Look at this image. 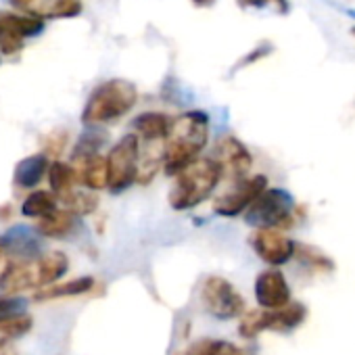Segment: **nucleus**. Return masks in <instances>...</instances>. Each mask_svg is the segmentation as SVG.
Returning a JSON list of instances; mask_svg holds the SVG:
<instances>
[{
  "label": "nucleus",
  "mask_w": 355,
  "mask_h": 355,
  "mask_svg": "<svg viewBox=\"0 0 355 355\" xmlns=\"http://www.w3.org/2000/svg\"><path fill=\"white\" fill-rule=\"evenodd\" d=\"M209 142V115L205 111H187L171 119L169 134L165 138V161L163 173L178 175L193 161Z\"/></svg>",
  "instance_id": "obj_1"
},
{
  "label": "nucleus",
  "mask_w": 355,
  "mask_h": 355,
  "mask_svg": "<svg viewBox=\"0 0 355 355\" xmlns=\"http://www.w3.org/2000/svg\"><path fill=\"white\" fill-rule=\"evenodd\" d=\"M222 180V169L214 157H199L187 169L175 175L173 189L167 197L169 207L175 211H189L205 203Z\"/></svg>",
  "instance_id": "obj_2"
},
{
  "label": "nucleus",
  "mask_w": 355,
  "mask_h": 355,
  "mask_svg": "<svg viewBox=\"0 0 355 355\" xmlns=\"http://www.w3.org/2000/svg\"><path fill=\"white\" fill-rule=\"evenodd\" d=\"M138 101V90L132 82L115 78L96 86L84 107L82 121L86 125H101L123 117L134 109Z\"/></svg>",
  "instance_id": "obj_3"
},
{
  "label": "nucleus",
  "mask_w": 355,
  "mask_h": 355,
  "mask_svg": "<svg viewBox=\"0 0 355 355\" xmlns=\"http://www.w3.org/2000/svg\"><path fill=\"white\" fill-rule=\"evenodd\" d=\"M255 230H282L295 224V197L284 189H268L245 214Z\"/></svg>",
  "instance_id": "obj_4"
},
{
  "label": "nucleus",
  "mask_w": 355,
  "mask_h": 355,
  "mask_svg": "<svg viewBox=\"0 0 355 355\" xmlns=\"http://www.w3.org/2000/svg\"><path fill=\"white\" fill-rule=\"evenodd\" d=\"M307 318V307L299 301H291L282 309H255L247 311L239 324V332L243 338H255L257 334L272 332H293Z\"/></svg>",
  "instance_id": "obj_5"
},
{
  "label": "nucleus",
  "mask_w": 355,
  "mask_h": 355,
  "mask_svg": "<svg viewBox=\"0 0 355 355\" xmlns=\"http://www.w3.org/2000/svg\"><path fill=\"white\" fill-rule=\"evenodd\" d=\"M109 191L119 195L138 182L140 165V138L136 134H125L109 153Z\"/></svg>",
  "instance_id": "obj_6"
},
{
  "label": "nucleus",
  "mask_w": 355,
  "mask_h": 355,
  "mask_svg": "<svg viewBox=\"0 0 355 355\" xmlns=\"http://www.w3.org/2000/svg\"><path fill=\"white\" fill-rule=\"evenodd\" d=\"M201 303H203L205 311L211 318L220 320V322L234 320L245 311L243 295L224 276H207L203 280V284H201Z\"/></svg>",
  "instance_id": "obj_7"
},
{
  "label": "nucleus",
  "mask_w": 355,
  "mask_h": 355,
  "mask_svg": "<svg viewBox=\"0 0 355 355\" xmlns=\"http://www.w3.org/2000/svg\"><path fill=\"white\" fill-rule=\"evenodd\" d=\"M268 178L257 173L253 178H247L243 182H236L230 191L220 195L214 203V214L222 218H236L241 214H247L249 207L261 197L263 191H268Z\"/></svg>",
  "instance_id": "obj_8"
},
{
  "label": "nucleus",
  "mask_w": 355,
  "mask_h": 355,
  "mask_svg": "<svg viewBox=\"0 0 355 355\" xmlns=\"http://www.w3.org/2000/svg\"><path fill=\"white\" fill-rule=\"evenodd\" d=\"M44 32V21L19 15L11 11H0V53L13 57L24 49L26 38L40 36Z\"/></svg>",
  "instance_id": "obj_9"
},
{
  "label": "nucleus",
  "mask_w": 355,
  "mask_h": 355,
  "mask_svg": "<svg viewBox=\"0 0 355 355\" xmlns=\"http://www.w3.org/2000/svg\"><path fill=\"white\" fill-rule=\"evenodd\" d=\"M211 157L220 165L222 175H226L228 180H232V182L247 180V173L253 165V157H251L249 148L236 136L226 134V136L218 138Z\"/></svg>",
  "instance_id": "obj_10"
},
{
  "label": "nucleus",
  "mask_w": 355,
  "mask_h": 355,
  "mask_svg": "<svg viewBox=\"0 0 355 355\" xmlns=\"http://www.w3.org/2000/svg\"><path fill=\"white\" fill-rule=\"evenodd\" d=\"M249 245L257 257L272 268H280L297 255V243L282 230H255L249 236Z\"/></svg>",
  "instance_id": "obj_11"
},
{
  "label": "nucleus",
  "mask_w": 355,
  "mask_h": 355,
  "mask_svg": "<svg viewBox=\"0 0 355 355\" xmlns=\"http://www.w3.org/2000/svg\"><path fill=\"white\" fill-rule=\"evenodd\" d=\"M255 301L259 303L261 309H282L291 303V288L286 282V276L272 268L263 270L255 278Z\"/></svg>",
  "instance_id": "obj_12"
},
{
  "label": "nucleus",
  "mask_w": 355,
  "mask_h": 355,
  "mask_svg": "<svg viewBox=\"0 0 355 355\" xmlns=\"http://www.w3.org/2000/svg\"><path fill=\"white\" fill-rule=\"evenodd\" d=\"M9 3L24 11V15L36 19H69L78 17L84 9L82 0H9Z\"/></svg>",
  "instance_id": "obj_13"
},
{
  "label": "nucleus",
  "mask_w": 355,
  "mask_h": 355,
  "mask_svg": "<svg viewBox=\"0 0 355 355\" xmlns=\"http://www.w3.org/2000/svg\"><path fill=\"white\" fill-rule=\"evenodd\" d=\"M0 247L9 257H19L21 261L38 259L42 255V241L34 228L15 226L0 236Z\"/></svg>",
  "instance_id": "obj_14"
},
{
  "label": "nucleus",
  "mask_w": 355,
  "mask_h": 355,
  "mask_svg": "<svg viewBox=\"0 0 355 355\" xmlns=\"http://www.w3.org/2000/svg\"><path fill=\"white\" fill-rule=\"evenodd\" d=\"M44 286L42 284V270H40V257L30 261H17L11 263L3 274H0V291L3 293H19L26 288Z\"/></svg>",
  "instance_id": "obj_15"
},
{
  "label": "nucleus",
  "mask_w": 355,
  "mask_h": 355,
  "mask_svg": "<svg viewBox=\"0 0 355 355\" xmlns=\"http://www.w3.org/2000/svg\"><path fill=\"white\" fill-rule=\"evenodd\" d=\"M73 169L78 173V180L86 189H90V191L109 189V165H107V157H103L101 153L76 157Z\"/></svg>",
  "instance_id": "obj_16"
},
{
  "label": "nucleus",
  "mask_w": 355,
  "mask_h": 355,
  "mask_svg": "<svg viewBox=\"0 0 355 355\" xmlns=\"http://www.w3.org/2000/svg\"><path fill=\"white\" fill-rule=\"evenodd\" d=\"M169 125H171V119L163 113H157V111H146V113H140L134 121H132V128L136 132L138 138H142L144 142H161L167 138L169 134Z\"/></svg>",
  "instance_id": "obj_17"
},
{
  "label": "nucleus",
  "mask_w": 355,
  "mask_h": 355,
  "mask_svg": "<svg viewBox=\"0 0 355 355\" xmlns=\"http://www.w3.org/2000/svg\"><path fill=\"white\" fill-rule=\"evenodd\" d=\"M49 167L51 165H49L46 155L26 157L15 167V184L21 187V189H32V187L40 184V180L44 178V173L49 171Z\"/></svg>",
  "instance_id": "obj_18"
},
{
  "label": "nucleus",
  "mask_w": 355,
  "mask_h": 355,
  "mask_svg": "<svg viewBox=\"0 0 355 355\" xmlns=\"http://www.w3.org/2000/svg\"><path fill=\"white\" fill-rule=\"evenodd\" d=\"M94 286V278L84 276V278H76L63 284H53V286H44L42 291L36 293V301H51V299H59V297H76V295H84Z\"/></svg>",
  "instance_id": "obj_19"
},
{
  "label": "nucleus",
  "mask_w": 355,
  "mask_h": 355,
  "mask_svg": "<svg viewBox=\"0 0 355 355\" xmlns=\"http://www.w3.org/2000/svg\"><path fill=\"white\" fill-rule=\"evenodd\" d=\"M49 180H51L53 191H55L59 197H65V195H69L71 191H76V184L80 182V180H78V173H76V169H73V165L63 163V161L51 163V167H49Z\"/></svg>",
  "instance_id": "obj_20"
},
{
  "label": "nucleus",
  "mask_w": 355,
  "mask_h": 355,
  "mask_svg": "<svg viewBox=\"0 0 355 355\" xmlns=\"http://www.w3.org/2000/svg\"><path fill=\"white\" fill-rule=\"evenodd\" d=\"M73 218H76V216H73L71 211H67V209H57L55 214H51V216H46V218L40 220L38 232H40L42 236H49V239H63V236H67V234L71 232L73 222H76Z\"/></svg>",
  "instance_id": "obj_21"
},
{
  "label": "nucleus",
  "mask_w": 355,
  "mask_h": 355,
  "mask_svg": "<svg viewBox=\"0 0 355 355\" xmlns=\"http://www.w3.org/2000/svg\"><path fill=\"white\" fill-rule=\"evenodd\" d=\"M21 211L28 218H40L42 220V218L57 211V197L49 191H36L24 201Z\"/></svg>",
  "instance_id": "obj_22"
},
{
  "label": "nucleus",
  "mask_w": 355,
  "mask_h": 355,
  "mask_svg": "<svg viewBox=\"0 0 355 355\" xmlns=\"http://www.w3.org/2000/svg\"><path fill=\"white\" fill-rule=\"evenodd\" d=\"M175 355H245V351L230 340L203 338V340L195 343L187 353H175Z\"/></svg>",
  "instance_id": "obj_23"
},
{
  "label": "nucleus",
  "mask_w": 355,
  "mask_h": 355,
  "mask_svg": "<svg viewBox=\"0 0 355 355\" xmlns=\"http://www.w3.org/2000/svg\"><path fill=\"white\" fill-rule=\"evenodd\" d=\"M69 268V259L65 257V253L61 251H51L49 255L40 257V270H42V284L51 286L53 282H57ZM42 286V288H44Z\"/></svg>",
  "instance_id": "obj_24"
},
{
  "label": "nucleus",
  "mask_w": 355,
  "mask_h": 355,
  "mask_svg": "<svg viewBox=\"0 0 355 355\" xmlns=\"http://www.w3.org/2000/svg\"><path fill=\"white\" fill-rule=\"evenodd\" d=\"M61 201L65 203V209L71 211L73 216H88L96 209L98 199L92 193H84V191H71L69 195L61 197Z\"/></svg>",
  "instance_id": "obj_25"
},
{
  "label": "nucleus",
  "mask_w": 355,
  "mask_h": 355,
  "mask_svg": "<svg viewBox=\"0 0 355 355\" xmlns=\"http://www.w3.org/2000/svg\"><path fill=\"white\" fill-rule=\"evenodd\" d=\"M295 257H299L305 266H309L313 270H326V272H330L334 268V263H332L330 257H326L322 251H318V249H313L309 245H297V255Z\"/></svg>",
  "instance_id": "obj_26"
},
{
  "label": "nucleus",
  "mask_w": 355,
  "mask_h": 355,
  "mask_svg": "<svg viewBox=\"0 0 355 355\" xmlns=\"http://www.w3.org/2000/svg\"><path fill=\"white\" fill-rule=\"evenodd\" d=\"M30 328H32V318L26 315V313H15V315L0 322V332H3L5 336H9V338L26 334Z\"/></svg>",
  "instance_id": "obj_27"
},
{
  "label": "nucleus",
  "mask_w": 355,
  "mask_h": 355,
  "mask_svg": "<svg viewBox=\"0 0 355 355\" xmlns=\"http://www.w3.org/2000/svg\"><path fill=\"white\" fill-rule=\"evenodd\" d=\"M239 5L243 7V9H263V7H268V5H274L280 13H286L288 11V3L286 0H239Z\"/></svg>",
  "instance_id": "obj_28"
},
{
  "label": "nucleus",
  "mask_w": 355,
  "mask_h": 355,
  "mask_svg": "<svg viewBox=\"0 0 355 355\" xmlns=\"http://www.w3.org/2000/svg\"><path fill=\"white\" fill-rule=\"evenodd\" d=\"M21 309H24V301L19 299H0V322L15 313H21Z\"/></svg>",
  "instance_id": "obj_29"
},
{
  "label": "nucleus",
  "mask_w": 355,
  "mask_h": 355,
  "mask_svg": "<svg viewBox=\"0 0 355 355\" xmlns=\"http://www.w3.org/2000/svg\"><path fill=\"white\" fill-rule=\"evenodd\" d=\"M272 51H274V49H272V44H268V42H263V44H259V46H257L255 51H251V53H249V55H247V57H245V59H243V61H241V63H239V65H236L234 69H241V67H247V65H251V63H255L257 59H263V57H268V55H270Z\"/></svg>",
  "instance_id": "obj_30"
},
{
  "label": "nucleus",
  "mask_w": 355,
  "mask_h": 355,
  "mask_svg": "<svg viewBox=\"0 0 355 355\" xmlns=\"http://www.w3.org/2000/svg\"><path fill=\"white\" fill-rule=\"evenodd\" d=\"M7 257H9V255L5 253L3 247H0V272H5V270L9 268V266H7Z\"/></svg>",
  "instance_id": "obj_31"
},
{
  "label": "nucleus",
  "mask_w": 355,
  "mask_h": 355,
  "mask_svg": "<svg viewBox=\"0 0 355 355\" xmlns=\"http://www.w3.org/2000/svg\"><path fill=\"white\" fill-rule=\"evenodd\" d=\"M193 3L197 5V7H211L216 0H193Z\"/></svg>",
  "instance_id": "obj_32"
},
{
  "label": "nucleus",
  "mask_w": 355,
  "mask_h": 355,
  "mask_svg": "<svg viewBox=\"0 0 355 355\" xmlns=\"http://www.w3.org/2000/svg\"><path fill=\"white\" fill-rule=\"evenodd\" d=\"M0 355H17V353L11 347H0Z\"/></svg>",
  "instance_id": "obj_33"
},
{
  "label": "nucleus",
  "mask_w": 355,
  "mask_h": 355,
  "mask_svg": "<svg viewBox=\"0 0 355 355\" xmlns=\"http://www.w3.org/2000/svg\"><path fill=\"white\" fill-rule=\"evenodd\" d=\"M353 36H355V28H353Z\"/></svg>",
  "instance_id": "obj_34"
}]
</instances>
